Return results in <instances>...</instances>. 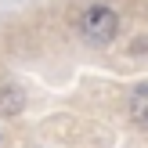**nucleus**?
<instances>
[{"label": "nucleus", "mask_w": 148, "mask_h": 148, "mask_svg": "<svg viewBox=\"0 0 148 148\" xmlns=\"http://www.w3.org/2000/svg\"><path fill=\"white\" fill-rule=\"evenodd\" d=\"M116 29H119V18H116L112 7H90V11L79 18V33H83L87 43H108L116 36Z\"/></svg>", "instance_id": "obj_1"}, {"label": "nucleus", "mask_w": 148, "mask_h": 148, "mask_svg": "<svg viewBox=\"0 0 148 148\" xmlns=\"http://www.w3.org/2000/svg\"><path fill=\"white\" fill-rule=\"evenodd\" d=\"M130 119L141 130H148V83H141L134 90V98H130Z\"/></svg>", "instance_id": "obj_2"}]
</instances>
